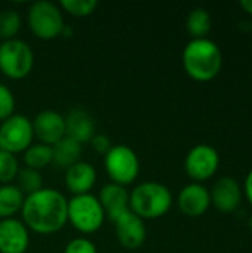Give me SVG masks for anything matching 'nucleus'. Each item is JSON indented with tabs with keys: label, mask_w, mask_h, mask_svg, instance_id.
<instances>
[{
	"label": "nucleus",
	"mask_w": 252,
	"mask_h": 253,
	"mask_svg": "<svg viewBox=\"0 0 252 253\" xmlns=\"http://www.w3.org/2000/svg\"><path fill=\"white\" fill-rule=\"evenodd\" d=\"M65 136L79 144L91 142L95 135V123L91 114L82 108L71 110L65 117Z\"/></svg>",
	"instance_id": "f3484780"
},
{
	"label": "nucleus",
	"mask_w": 252,
	"mask_h": 253,
	"mask_svg": "<svg viewBox=\"0 0 252 253\" xmlns=\"http://www.w3.org/2000/svg\"><path fill=\"white\" fill-rule=\"evenodd\" d=\"M31 125L34 138H37L40 144L52 147L65 136V119L53 110L40 111Z\"/></svg>",
	"instance_id": "9d476101"
},
{
	"label": "nucleus",
	"mask_w": 252,
	"mask_h": 253,
	"mask_svg": "<svg viewBox=\"0 0 252 253\" xmlns=\"http://www.w3.org/2000/svg\"><path fill=\"white\" fill-rule=\"evenodd\" d=\"M97 182V170L88 162H77L65 170V187L73 196L91 194Z\"/></svg>",
	"instance_id": "dca6fc26"
},
{
	"label": "nucleus",
	"mask_w": 252,
	"mask_h": 253,
	"mask_svg": "<svg viewBox=\"0 0 252 253\" xmlns=\"http://www.w3.org/2000/svg\"><path fill=\"white\" fill-rule=\"evenodd\" d=\"M183 67L198 82L212 80L223 67L221 49L211 39H192L183 50Z\"/></svg>",
	"instance_id": "f03ea898"
},
{
	"label": "nucleus",
	"mask_w": 252,
	"mask_h": 253,
	"mask_svg": "<svg viewBox=\"0 0 252 253\" xmlns=\"http://www.w3.org/2000/svg\"><path fill=\"white\" fill-rule=\"evenodd\" d=\"M34 67V53L28 43L12 39L0 43V71L10 80L27 77Z\"/></svg>",
	"instance_id": "423d86ee"
},
{
	"label": "nucleus",
	"mask_w": 252,
	"mask_h": 253,
	"mask_svg": "<svg viewBox=\"0 0 252 253\" xmlns=\"http://www.w3.org/2000/svg\"><path fill=\"white\" fill-rule=\"evenodd\" d=\"M27 22L31 33L42 40L56 39L65 27L59 6L48 0H39L30 6Z\"/></svg>",
	"instance_id": "39448f33"
},
{
	"label": "nucleus",
	"mask_w": 252,
	"mask_h": 253,
	"mask_svg": "<svg viewBox=\"0 0 252 253\" xmlns=\"http://www.w3.org/2000/svg\"><path fill=\"white\" fill-rule=\"evenodd\" d=\"M16 187L21 190V193L27 197L30 194L37 193L39 190L43 188V179L39 170L30 169V168H22L19 169L16 175Z\"/></svg>",
	"instance_id": "5701e85b"
},
{
	"label": "nucleus",
	"mask_w": 252,
	"mask_h": 253,
	"mask_svg": "<svg viewBox=\"0 0 252 253\" xmlns=\"http://www.w3.org/2000/svg\"><path fill=\"white\" fill-rule=\"evenodd\" d=\"M241 6L252 15V0H241Z\"/></svg>",
	"instance_id": "c756f323"
},
{
	"label": "nucleus",
	"mask_w": 252,
	"mask_h": 253,
	"mask_svg": "<svg viewBox=\"0 0 252 253\" xmlns=\"http://www.w3.org/2000/svg\"><path fill=\"white\" fill-rule=\"evenodd\" d=\"M104 168L113 184L126 187L138 178L140 159L131 147L113 145L104 156Z\"/></svg>",
	"instance_id": "0eeeda50"
},
{
	"label": "nucleus",
	"mask_w": 252,
	"mask_h": 253,
	"mask_svg": "<svg viewBox=\"0 0 252 253\" xmlns=\"http://www.w3.org/2000/svg\"><path fill=\"white\" fill-rule=\"evenodd\" d=\"M24 163L25 168L34 169V170H42L46 166L52 163V147L45 145V144H31L25 151H24Z\"/></svg>",
	"instance_id": "aec40b11"
},
{
	"label": "nucleus",
	"mask_w": 252,
	"mask_h": 253,
	"mask_svg": "<svg viewBox=\"0 0 252 253\" xmlns=\"http://www.w3.org/2000/svg\"><path fill=\"white\" fill-rule=\"evenodd\" d=\"M34 139L31 120L22 114H12L0 125V150L10 154L24 153Z\"/></svg>",
	"instance_id": "6e6552de"
},
{
	"label": "nucleus",
	"mask_w": 252,
	"mask_h": 253,
	"mask_svg": "<svg viewBox=\"0 0 252 253\" xmlns=\"http://www.w3.org/2000/svg\"><path fill=\"white\" fill-rule=\"evenodd\" d=\"M98 1L95 0H61V7L73 16L83 18L94 13Z\"/></svg>",
	"instance_id": "393cba45"
},
{
	"label": "nucleus",
	"mask_w": 252,
	"mask_h": 253,
	"mask_svg": "<svg viewBox=\"0 0 252 253\" xmlns=\"http://www.w3.org/2000/svg\"><path fill=\"white\" fill-rule=\"evenodd\" d=\"M211 15L203 7H196L190 10L186 19V28L193 39H203L211 30Z\"/></svg>",
	"instance_id": "412c9836"
},
{
	"label": "nucleus",
	"mask_w": 252,
	"mask_h": 253,
	"mask_svg": "<svg viewBox=\"0 0 252 253\" xmlns=\"http://www.w3.org/2000/svg\"><path fill=\"white\" fill-rule=\"evenodd\" d=\"M245 194H247L250 203L252 205V170L248 173V176L245 179Z\"/></svg>",
	"instance_id": "c85d7f7f"
},
{
	"label": "nucleus",
	"mask_w": 252,
	"mask_h": 253,
	"mask_svg": "<svg viewBox=\"0 0 252 253\" xmlns=\"http://www.w3.org/2000/svg\"><path fill=\"white\" fill-rule=\"evenodd\" d=\"M177 203L186 216L198 218L208 211L211 205V196L202 184L192 182L180 191Z\"/></svg>",
	"instance_id": "ddd939ff"
},
{
	"label": "nucleus",
	"mask_w": 252,
	"mask_h": 253,
	"mask_svg": "<svg viewBox=\"0 0 252 253\" xmlns=\"http://www.w3.org/2000/svg\"><path fill=\"white\" fill-rule=\"evenodd\" d=\"M28 245L30 234L22 221L0 219V253H25Z\"/></svg>",
	"instance_id": "f8f14e48"
},
{
	"label": "nucleus",
	"mask_w": 252,
	"mask_h": 253,
	"mask_svg": "<svg viewBox=\"0 0 252 253\" xmlns=\"http://www.w3.org/2000/svg\"><path fill=\"white\" fill-rule=\"evenodd\" d=\"M114 233L117 242L128 251H135L141 248L147 237V228L144 221L132 213L131 211L123 213L114 222Z\"/></svg>",
	"instance_id": "9b49d317"
},
{
	"label": "nucleus",
	"mask_w": 252,
	"mask_h": 253,
	"mask_svg": "<svg viewBox=\"0 0 252 253\" xmlns=\"http://www.w3.org/2000/svg\"><path fill=\"white\" fill-rule=\"evenodd\" d=\"M68 200L53 188H42L25 197L21 216L24 225L42 236L55 234L68 222Z\"/></svg>",
	"instance_id": "f257e3e1"
},
{
	"label": "nucleus",
	"mask_w": 252,
	"mask_h": 253,
	"mask_svg": "<svg viewBox=\"0 0 252 253\" xmlns=\"http://www.w3.org/2000/svg\"><path fill=\"white\" fill-rule=\"evenodd\" d=\"M22 25V19L19 13L13 9H4L0 12V40H12L16 39Z\"/></svg>",
	"instance_id": "4be33fe9"
},
{
	"label": "nucleus",
	"mask_w": 252,
	"mask_h": 253,
	"mask_svg": "<svg viewBox=\"0 0 252 253\" xmlns=\"http://www.w3.org/2000/svg\"><path fill=\"white\" fill-rule=\"evenodd\" d=\"M24 200L25 196L16 185H0V219H9L21 213Z\"/></svg>",
	"instance_id": "6ab92c4d"
},
{
	"label": "nucleus",
	"mask_w": 252,
	"mask_h": 253,
	"mask_svg": "<svg viewBox=\"0 0 252 253\" xmlns=\"http://www.w3.org/2000/svg\"><path fill=\"white\" fill-rule=\"evenodd\" d=\"M218 166H220L218 151L208 144H199L193 147L186 156V162H184L187 175L196 182H202L211 178L217 172Z\"/></svg>",
	"instance_id": "1a4fd4ad"
},
{
	"label": "nucleus",
	"mask_w": 252,
	"mask_h": 253,
	"mask_svg": "<svg viewBox=\"0 0 252 253\" xmlns=\"http://www.w3.org/2000/svg\"><path fill=\"white\" fill-rule=\"evenodd\" d=\"M18 172H19V165L15 154L0 150V184L1 185L10 184L13 179H16Z\"/></svg>",
	"instance_id": "b1692460"
},
{
	"label": "nucleus",
	"mask_w": 252,
	"mask_h": 253,
	"mask_svg": "<svg viewBox=\"0 0 252 253\" xmlns=\"http://www.w3.org/2000/svg\"><path fill=\"white\" fill-rule=\"evenodd\" d=\"M98 200L105 212V216H108L111 222H114L123 213L131 211L129 209V191L126 190V187H122L113 182L105 184L100 190Z\"/></svg>",
	"instance_id": "2eb2a0df"
},
{
	"label": "nucleus",
	"mask_w": 252,
	"mask_h": 253,
	"mask_svg": "<svg viewBox=\"0 0 252 253\" xmlns=\"http://www.w3.org/2000/svg\"><path fill=\"white\" fill-rule=\"evenodd\" d=\"M68 222L82 234H94L104 225L105 212L94 194L73 196L67 208Z\"/></svg>",
	"instance_id": "20e7f679"
},
{
	"label": "nucleus",
	"mask_w": 252,
	"mask_h": 253,
	"mask_svg": "<svg viewBox=\"0 0 252 253\" xmlns=\"http://www.w3.org/2000/svg\"><path fill=\"white\" fill-rule=\"evenodd\" d=\"M248 224H250V228H251V231H252V215H251V218H250V222H248Z\"/></svg>",
	"instance_id": "7c9ffc66"
},
{
	"label": "nucleus",
	"mask_w": 252,
	"mask_h": 253,
	"mask_svg": "<svg viewBox=\"0 0 252 253\" xmlns=\"http://www.w3.org/2000/svg\"><path fill=\"white\" fill-rule=\"evenodd\" d=\"M15 110V96L12 90L0 83V122L9 119Z\"/></svg>",
	"instance_id": "a878e982"
},
{
	"label": "nucleus",
	"mask_w": 252,
	"mask_h": 253,
	"mask_svg": "<svg viewBox=\"0 0 252 253\" xmlns=\"http://www.w3.org/2000/svg\"><path fill=\"white\" fill-rule=\"evenodd\" d=\"M209 196H211V203L220 212L230 213L239 206L242 200V190L233 178L223 176L215 181Z\"/></svg>",
	"instance_id": "4468645a"
},
{
	"label": "nucleus",
	"mask_w": 252,
	"mask_h": 253,
	"mask_svg": "<svg viewBox=\"0 0 252 253\" xmlns=\"http://www.w3.org/2000/svg\"><path fill=\"white\" fill-rule=\"evenodd\" d=\"M64 253H98L97 252V246L85 237H79V239H73L71 242L67 243Z\"/></svg>",
	"instance_id": "bb28decb"
},
{
	"label": "nucleus",
	"mask_w": 252,
	"mask_h": 253,
	"mask_svg": "<svg viewBox=\"0 0 252 253\" xmlns=\"http://www.w3.org/2000/svg\"><path fill=\"white\" fill-rule=\"evenodd\" d=\"M82 144L74 139L64 136L59 142L52 145V163L61 169H68L77 162H80Z\"/></svg>",
	"instance_id": "a211bd4d"
},
{
	"label": "nucleus",
	"mask_w": 252,
	"mask_h": 253,
	"mask_svg": "<svg viewBox=\"0 0 252 253\" xmlns=\"http://www.w3.org/2000/svg\"><path fill=\"white\" fill-rule=\"evenodd\" d=\"M171 206L172 194L169 188L160 182L147 181L138 184L129 193V209L143 221L162 218L169 212Z\"/></svg>",
	"instance_id": "7ed1b4c3"
},
{
	"label": "nucleus",
	"mask_w": 252,
	"mask_h": 253,
	"mask_svg": "<svg viewBox=\"0 0 252 253\" xmlns=\"http://www.w3.org/2000/svg\"><path fill=\"white\" fill-rule=\"evenodd\" d=\"M91 145H92L94 151H97L101 156H105L110 151V148L113 147L110 138L102 133H95L94 138L91 139Z\"/></svg>",
	"instance_id": "cd10ccee"
}]
</instances>
